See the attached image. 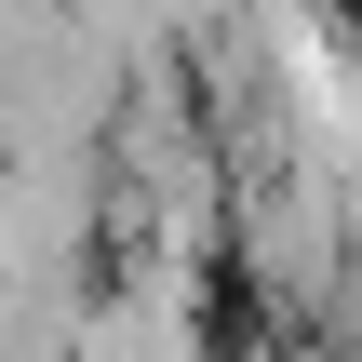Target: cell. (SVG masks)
<instances>
[{"label":"cell","instance_id":"cell-1","mask_svg":"<svg viewBox=\"0 0 362 362\" xmlns=\"http://www.w3.org/2000/svg\"><path fill=\"white\" fill-rule=\"evenodd\" d=\"M81 362H215V336H202V282L121 255V282H94V309H81Z\"/></svg>","mask_w":362,"mask_h":362}]
</instances>
